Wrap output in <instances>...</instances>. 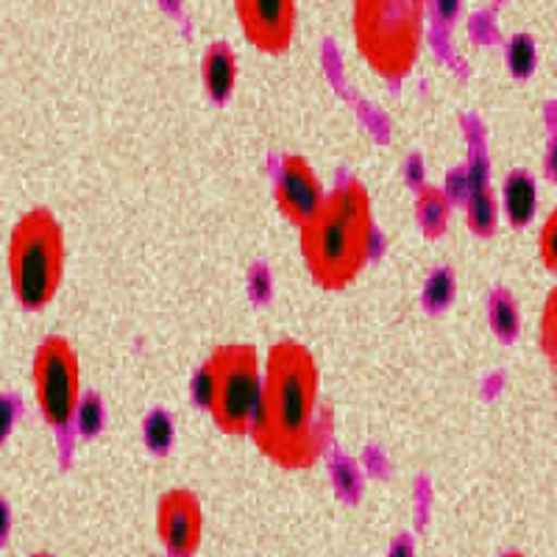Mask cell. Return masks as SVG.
<instances>
[{
  "instance_id": "cell-20",
  "label": "cell",
  "mask_w": 557,
  "mask_h": 557,
  "mask_svg": "<svg viewBox=\"0 0 557 557\" xmlns=\"http://www.w3.org/2000/svg\"><path fill=\"white\" fill-rule=\"evenodd\" d=\"M555 290L549 293L546 298V307H544V318H541V346H544V355L546 360L555 362V326H557V315H555Z\"/></svg>"
},
{
  "instance_id": "cell-9",
  "label": "cell",
  "mask_w": 557,
  "mask_h": 557,
  "mask_svg": "<svg viewBox=\"0 0 557 557\" xmlns=\"http://www.w3.org/2000/svg\"><path fill=\"white\" fill-rule=\"evenodd\" d=\"M273 193H276V207L282 212V218L298 228L305 226L307 221H312V215L321 209L323 198H326L318 173L298 153H290V157L282 159V168H278L276 176V190Z\"/></svg>"
},
{
  "instance_id": "cell-23",
  "label": "cell",
  "mask_w": 557,
  "mask_h": 557,
  "mask_svg": "<svg viewBox=\"0 0 557 557\" xmlns=\"http://www.w3.org/2000/svg\"><path fill=\"white\" fill-rule=\"evenodd\" d=\"M391 557H410V541H407V539L396 541V546H393Z\"/></svg>"
},
{
  "instance_id": "cell-14",
  "label": "cell",
  "mask_w": 557,
  "mask_h": 557,
  "mask_svg": "<svg viewBox=\"0 0 557 557\" xmlns=\"http://www.w3.org/2000/svg\"><path fill=\"white\" fill-rule=\"evenodd\" d=\"M487 323L499 341H513L521 330V312L516 305L513 293L494 290L487 298Z\"/></svg>"
},
{
  "instance_id": "cell-3",
  "label": "cell",
  "mask_w": 557,
  "mask_h": 557,
  "mask_svg": "<svg viewBox=\"0 0 557 557\" xmlns=\"http://www.w3.org/2000/svg\"><path fill=\"white\" fill-rule=\"evenodd\" d=\"M64 228L48 207L28 209L9 237V282L23 310H45L64 278Z\"/></svg>"
},
{
  "instance_id": "cell-2",
  "label": "cell",
  "mask_w": 557,
  "mask_h": 557,
  "mask_svg": "<svg viewBox=\"0 0 557 557\" xmlns=\"http://www.w3.org/2000/svg\"><path fill=\"white\" fill-rule=\"evenodd\" d=\"M374 248V209L366 184H337L301 226V260L323 290H343L362 273Z\"/></svg>"
},
{
  "instance_id": "cell-4",
  "label": "cell",
  "mask_w": 557,
  "mask_h": 557,
  "mask_svg": "<svg viewBox=\"0 0 557 557\" xmlns=\"http://www.w3.org/2000/svg\"><path fill=\"white\" fill-rule=\"evenodd\" d=\"M424 3L360 0L351 9V34L360 57L382 78H405L421 51Z\"/></svg>"
},
{
  "instance_id": "cell-10",
  "label": "cell",
  "mask_w": 557,
  "mask_h": 557,
  "mask_svg": "<svg viewBox=\"0 0 557 557\" xmlns=\"http://www.w3.org/2000/svg\"><path fill=\"white\" fill-rule=\"evenodd\" d=\"M201 78L207 96L215 103H226L237 87V53L223 39L212 42L203 53Z\"/></svg>"
},
{
  "instance_id": "cell-5",
  "label": "cell",
  "mask_w": 557,
  "mask_h": 557,
  "mask_svg": "<svg viewBox=\"0 0 557 557\" xmlns=\"http://www.w3.org/2000/svg\"><path fill=\"white\" fill-rule=\"evenodd\" d=\"M209 376V405L215 426L226 435H246L251 430L257 401H260L262 362L251 343L218 346L203 362Z\"/></svg>"
},
{
  "instance_id": "cell-24",
  "label": "cell",
  "mask_w": 557,
  "mask_h": 557,
  "mask_svg": "<svg viewBox=\"0 0 557 557\" xmlns=\"http://www.w3.org/2000/svg\"><path fill=\"white\" fill-rule=\"evenodd\" d=\"M34 557H53V555H34Z\"/></svg>"
},
{
  "instance_id": "cell-21",
  "label": "cell",
  "mask_w": 557,
  "mask_h": 557,
  "mask_svg": "<svg viewBox=\"0 0 557 557\" xmlns=\"http://www.w3.org/2000/svg\"><path fill=\"white\" fill-rule=\"evenodd\" d=\"M12 424H14V405L7 399V396H0V444L7 441Z\"/></svg>"
},
{
  "instance_id": "cell-8",
  "label": "cell",
  "mask_w": 557,
  "mask_h": 557,
  "mask_svg": "<svg viewBox=\"0 0 557 557\" xmlns=\"http://www.w3.org/2000/svg\"><path fill=\"white\" fill-rule=\"evenodd\" d=\"M157 532L171 557H193L203 535V510L190 487H171L157 507Z\"/></svg>"
},
{
  "instance_id": "cell-22",
  "label": "cell",
  "mask_w": 557,
  "mask_h": 557,
  "mask_svg": "<svg viewBox=\"0 0 557 557\" xmlns=\"http://www.w3.org/2000/svg\"><path fill=\"white\" fill-rule=\"evenodd\" d=\"M9 527H12V516H9L7 502L0 499V541H3L9 535Z\"/></svg>"
},
{
  "instance_id": "cell-7",
  "label": "cell",
  "mask_w": 557,
  "mask_h": 557,
  "mask_svg": "<svg viewBox=\"0 0 557 557\" xmlns=\"http://www.w3.org/2000/svg\"><path fill=\"white\" fill-rule=\"evenodd\" d=\"M237 23L248 42L262 53H285L296 37V3L293 0H237Z\"/></svg>"
},
{
  "instance_id": "cell-25",
  "label": "cell",
  "mask_w": 557,
  "mask_h": 557,
  "mask_svg": "<svg viewBox=\"0 0 557 557\" xmlns=\"http://www.w3.org/2000/svg\"><path fill=\"white\" fill-rule=\"evenodd\" d=\"M507 557H521V555H507Z\"/></svg>"
},
{
  "instance_id": "cell-12",
  "label": "cell",
  "mask_w": 557,
  "mask_h": 557,
  "mask_svg": "<svg viewBox=\"0 0 557 557\" xmlns=\"http://www.w3.org/2000/svg\"><path fill=\"white\" fill-rule=\"evenodd\" d=\"M451 218V201L441 187H432V184H424L416 196V221L421 235L435 240L446 232Z\"/></svg>"
},
{
  "instance_id": "cell-11",
  "label": "cell",
  "mask_w": 557,
  "mask_h": 557,
  "mask_svg": "<svg viewBox=\"0 0 557 557\" xmlns=\"http://www.w3.org/2000/svg\"><path fill=\"white\" fill-rule=\"evenodd\" d=\"M535 203H539V193H535V182H532L530 173H507L505 187H502V209H505L510 226H527L532 212H535Z\"/></svg>"
},
{
  "instance_id": "cell-6",
  "label": "cell",
  "mask_w": 557,
  "mask_h": 557,
  "mask_svg": "<svg viewBox=\"0 0 557 557\" xmlns=\"http://www.w3.org/2000/svg\"><path fill=\"white\" fill-rule=\"evenodd\" d=\"M34 399L53 430L76 421L82 401V362L67 337L48 335L34 355Z\"/></svg>"
},
{
  "instance_id": "cell-15",
  "label": "cell",
  "mask_w": 557,
  "mask_h": 557,
  "mask_svg": "<svg viewBox=\"0 0 557 557\" xmlns=\"http://www.w3.org/2000/svg\"><path fill=\"white\" fill-rule=\"evenodd\" d=\"M143 435H146V444L153 455H165L173 446V421L165 410H151L146 418V426H143Z\"/></svg>"
},
{
  "instance_id": "cell-13",
  "label": "cell",
  "mask_w": 557,
  "mask_h": 557,
  "mask_svg": "<svg viewBox=\"0 0 557 557\" xmlns=\"http://www.w3.org/2000/svg\"><path fill=\"white\" fill-rule=\"evenodd\" d=\"M466 223L476 237H491L499 223V198L494 190L482 184L466 196Z\"/></svg>"
},
{
  "instance_id": "cell-19",
  "label": "cell",
  "mask_w": 557,
  "mask_h": 557,
  "mask_svg": "<svg viewBox=\"0 0 557 557\" xmlns=\"http://www.w3.org/2000/svg\"><path fill=\"white\" fill-rule=\"evenodd\" d=\"M555 237H557V215L549 212L546 218L544 228H541V240H539V251H541V262L549 273L557 271V251H555Z\"/></svg>"
},
{
  "instance_id": "cell-1",
  "label": "cell",
  "mask_w": 557,
  "mask_h": 557,
  "mask_svg": "<svg viewBox=\"0 0 557 557\" xmlns=\"http://www.w3.org/2000/svg\"><path fill=\"white\" fill-rule=\"evenodd\" d=\"M248 435L278 469L305 471L321 455V374L301 341L273 343Z\"/></svg>"
},
{
  "instance_id": "cell-18",
  "label": "cell",
  "mask_w": 557,
  "mask_h": 557,
  "mask_svg": "<svg viewBox=\"0 0 557 557\" xmlns=\"http://www.w3.org/2000/svg\"><path fill=\"white\" fill-rule=\"evenodd\" d=\"M76 421L82 426L84 435H96L103 424V405L98 399L96 393H89V396H82L78 401V410H76Z\"/></svg>"
},
{
  "instance_id": "cell-17",
  "label": "cell",
  "mask_w": 557,
  "mask_h": 557,
  "mask_svg": "<svg viewBox=\"0 0 557 557\" xmlns=\"http://www.w3.org/2000/svg\"><path fill=\"white\" fill-rule=\"evenodd\" d=\"M451 296H455V273H451L449 268H441V271L432 273L430 285H426V307H432V310H444V307H449Z\"/></svg>"
},
{
  "instance_id": "cell-16",
  "label": "cell",
  "mask_w": 557,
  "mask_h": 557,
  "mask_svg": "<svg viewBox=\"0 0 557 557\" xmlns=\"http://www.w3.org/2000/svg\"><path fill=\"white\" fill-rule=\"evenodd\" d=\"M507 67L519 78H527L535 67V45L527 34H519L507 42Z\"/></svg>"
}]
</instances>
